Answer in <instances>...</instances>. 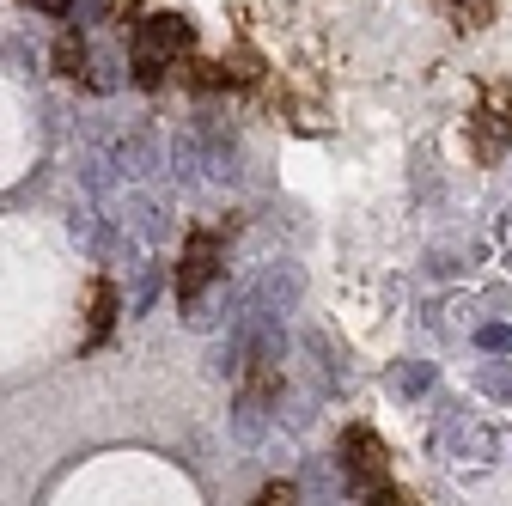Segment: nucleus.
Here are the masks:
<instances>
[{"label":"nucleus","instance_id":"obj_1","mask_svg":"<svg viewBox=\"0 0 512 506\" xmlns=\"http://www.w3.org/2000/svg\"><path fill=\"white\" fill-rule=\"evenodd\" d=\"M336 470H342V482H348L354 494L384 488V476H391V458H384V439H378L366 421H354V427L342 433V458H336Z\"/></svg>","mask_w":512,"mask_h":506},{"label":"nucleus","instance_id":"obj_2","mask_svg":"<svg viewBox=\"0 0 512 506\" xmlns=\"http://www.w3.org/2000/svg\"><path fill=\"white\" fill-rule=\"evenodd\" d=\"M299 299H305V275H299V263H269L263 275L244 287V305L256 311V318H269V324H281L287 311H299Z\"/></svg>","mask_w":512,"mask_h":506},{"label":"nucleus","instance_id":"obj_3","mask_svg":"<svg viewBox=\"0 0 512 506\" xmlns=\"http://www.w3.org/2000/svg\"><path fill=\"white\" fill-rule=\"evenodd\" d=\"M220 238L214 232H189L183 244V263H177V299H196L208 287H220Z\"/></svg>","mask_w":512,"mask_h":506},{"label":"nucleus","instance_id":"obj_4","mask_svg":"<svg viewBox=\"0 0 512 506\" xmlns=\"http://www.w3.org/2000/svg\"><path fill=\"white\" fill-rule=\"evenodd\" d=\"M445 452H452V464H464V470H488V464L500 458V433H494L488 421L458 415L452 427H445Z\"/></svg>","mask_w":512,"mask_h":506},{"label":"nucleus","instance_id":"obj_5","mask_svg":"<svg viewBox=\"0 0 512 506\" xmlns=\"http://www.w3.org/2000/svg\"><path fill=\"white\" fill-rule=\"evenodd\" d=\"M189 43H196V25H189L183 13H153V19H141L135 55H147V61H177Z\"/></svg>","mask_w":512,"mask_h":506},{"label":"nucleus","instance_id":"obj_6","mask_svg":"<svg viewBox=\"0 0 512 506\" xmlns=\"http://www.w3.org/2000/svg\"><path fill=\"white\" fill-rule=\"evenodd\" d=\"M470 141H476V159H488V165L506 153V141H512V104L506 98H494L488 110L470 116Z\"/></svg>","mask_w":512,"mask_h":506},{"label":"nucleus","instance_id":"obj_7","mask_svg":"<svg viewBox=\"0 0 512 506\" xmlns=\"http://www.w3.org/2000/svg\"><path fill=\"white\" fill-rule=\"evenodd\" d=\"M232 433L244 439V446H256V439L269 433V397H256V391H238V403H232Z\"/></svg>","mask_w":512,"mask_h":506},{"label":"nucleus","instance_id":"obj_8","mask_svg":"<svg viewBox=\"0 0 512 506\" xmlns=\"http://www.w3.org/2000/svg\"><path fill=\"white\" fill-rule=\"evenodd\" d=\"M110 159H116V171H122V177H153V171H159V153H153V141H147L141 129L128 135V141H116V153H110Z\"/></svg>","mask_w":512,"mask_h":506},{"label":"nucleus","instance_id":"obj_9","mask_svg":"<svg viewBox=\"0 0 512 506\" xmlns=\"http://www.w3.org/2000/svg\"><path fill=\"white\" fill-rule=\"evenodd\" d=\"M49 61H55V74L80 80V74L92 68V49H86V37H80V31H61V37H55V55H49Z\"/></svg>","mask_w":512,"mask_h":506},{"label":"nucleus","instance_id":"obj_10","mask_svg":"<svg viewBox=\"0 0 512 506\" xmlns=\"http://www.w3.org/2000/svg\"><path fill=\"white\" fill-rule=\"evenodd\" d=\"M128 269H135V287H128V318H147V311H153V299H159V263H128Z\"/></svg>","mask_w":512,"mask_h":506},{"label":"nucleus","instance_id":"obj_11","mask_svg":"<svg viewBox=\"0 0 512 506\" xmlns=\"http://www.w3.org/2000/svg\"><path fill=\"white\" fill-rule=\"evenodd\" d=\"M80 177H86V189H92V196H110L122 171H116V159H110L104 147H86V153H80Z\"/></svg>","mask_w":512,"mask_h":506},{"label":"nucleus","instance_id":"obj_12","mask_svg":"<svg viewBox=\"0 0 512 506\" xmlns=\"http://www.w3.org/2000/svg\"><path fill=\"white\" fill-rule=\"evenodd\" d=\"M128 226H135L141 238H165V214H159V202L153 196H128V214H122Z\"/></svg>","mask_w":512,"mask_h":506},{"label":"nucleus","instance_id":"obj_13","mask_svg":"<svg viewBox=\"0 0 512 506\" xmlns=\"http://www.w3.org/2000/svg\"><path fill=\"white\" fill-rule=\"evenodd\" d=\"M116 311H122L116 287H110V281H98V287H92V342H104V336H110V324H116Z\"/></svg>","mask_w":512,"mask_h":506},{"label":"nucleus","instance_id":"obj_14","mask_svg":"<svg viewBox=\"0 0 512 506\" xmlns=\"http://www.w3.org/2000/svg\"><path fill=\"white\" fill-rule=\"evenodd\" d=\"M305 488H311V494H324V500H336V494H342L348 482H342V470H336V464L311 458V464H305Z\"/></svg>","mask_w":512,"mask_h":506},{"label":"nucleus","instance_id":"obj_15","mask_svg":"<svg viewBox=\"0 0 512 506\" xmlns=\"http://www.w3.org/2000/svg\"><path fill=\"white\" fill-rule=\"evenodd\" d=\"M397 391H403V397H421V391H433V366H427V360H409V366L397 372Z\"/></svg>","mask_w":512,"mask_h":506},{"label":"nucleus","instance_id":"obj_16","mask_svg":"<svg viewBox=\"0 0 512 506\" xmlns=\"http://www.w3.org/2000/svg\"><path fill=\"white\" fill-rule=\"evenodd\" d=\"M183 80H189V86H196V92H214V86H220L226 74L214 68V61H183Z\"/></svg>","mask_w":512,"mask_h":506},{"label":"nucleus","instance_id":"obj_17","mask_svg":"<svg viewBox=\"0 0 512 506\" xmlns=\"http://www.w3.org/2000/svg\"><path fill=\"white\" fill-rule=\"evenodd\" d=\"M452 7H458V25H488V13H494V0H452Z\"/></svg>","mask_w":512,"mask_h":506},{"label":"nucleus","instance_id":"obj_18","mask_svg":"<svg viewBox=\"0 0 512 506\" xmlns=\"http://www.w3.org/2000/svg\"><path fill=\"white\" fill-rule=\"evenodd\" d=\"M476 342L488 354H512V324H488V330H476Z\"/></svg>","mask_w":512,"mask_h":506},{"label":"nucleus","instance_id":"obj_19","mask_svg":"<svg viewBox=\"0 0 512 506\" xmlns=\"http://www.w3.org/2000/svg\"><path fill=\"white\" fill-rule=\"evenodd\" d=\"M135 86L159 92V86H165V61H147V55H135Z\"/></svg>","mask_w":512,"mask_h":506},{"label":"nucleus","instance_id":"obj_20","mask_svg":"<svg viewBox=\"0 0 512 506\" xmlns=\"http://www.w3.org/2000/svg\"><path fill=\"white\" fill-rule=\"evenodd\" d=\"M299 494H293V482H269L263 494H256V506H293Z\"/></svg>","mask_w":512,"mask_h":506},{"label":"nucleus","instance_id":"obj_21","mask_svg":"<svg viewBox=\"0 0 512 506\" xmlns=\"http://www.w3.org/2000/svg\"><path fill=\"white\" fill-rule=\"evenodd\" d=\"M31 7L49 13V19H68V13H74V0H31Z\"/></svg>","mask_w":512,"mask_h":506},{"label":"nucleus","instance_id":"obj_22","mask_svg":"<svg viewBox=\"0 0 512 506\" xmlns=\"http://www.w3.org/2000/svg\"><path fill=\"white\" fill-rule=\"evenodd\" d=\"M110 68H116V61H98V74H92V86H98V92H116V80H122V74H110Z\"/></svg>","mask_w":512,"mask_h":506},{"label":"nucleus","instance_id":"obj_23","mask_svg":"<svg viewBox=\"0 0 512 506\" xmlns=\"http://www.w3.org/2000/svg\"><path fill=\"white\" fill-rule=\"evenodd\" d=\"M135 7H141V0H110V19L128 25V19H135Z\"/></svg>","mask_w":512,"mask_h":506},{"label":"nucleus","instance_id":"obj_24","mask_svg":"<svg viewBox=\"0 0 512 506\" xmlns=\"http://www.w3.org/2000/svg\"><path fill=\"white\" fill-rule=\"evenodd\" d=\"M500 257H506V269H512V214L500 220Z\"/></svg>","mask_w":512,"mask_h":506},{"label":"nucleus","instance_id":"obj_25","mask_svg":"<svg viewBox=\"0 0 512 506\" xmlns=\"http://www.w3.org/2000/svg\"><path fill=\"white\" fill-rule=\"evenodd\" d=\"M372 506H415V500H409V494H397V488H391V494H378V500H372Z\"/></svg>","mask_w":512,"mask_h":506}]
</instances>
